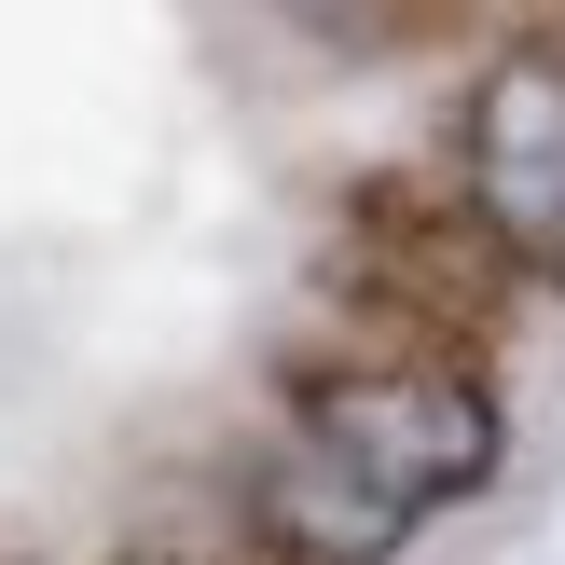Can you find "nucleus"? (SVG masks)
Segmentation results:
<instances>
[{
    "label": "nucleus",
    "instance_id": "f03ea898",
    "mask_svg": "<svg viewBox=\"0 0 565 565\" xmlns=\"http://www.w3.org/2000/svg\"><path fill=\"white\" fill-rule=\"evenodd\" d=\"M456 221L511 276H565V42H497L456 110Z\"/></svg>",
    "mask_w": 565,
    "mask_h": 565
},
{
    "label": "nucleus",
    "instance_id": "7ed1b4c3",
    "mask_svg": "<svg viewBox=\"0 0 565 565\" xmlns=\"http://www.w3.org/2000/svg\"><path fill=\"white\" fill-rule=\"evenodd\" d=\"M125 565H290L263 539V524H166V539H138Z\"/></svg>",
    "mask_w": 565,
    "mask_h": 565
},
{
    "label": "nucleus",
    "instance_id": "f257e3e1",
    "mask_svg": "<svg viewBox=\"0 0 565 565\" xmlns=\"http://www.w3.org/2000/svg\"><path fill=\"white\" fill-rule=\"evenodd\" d=\"M483 469H497V386L456 345H359L331 373H303L248 524L290 565H359L414 539L428 511H456Z\"/></svg>",
    "mask_w": 565,
    "mask_h": 565
}]
</instances>
